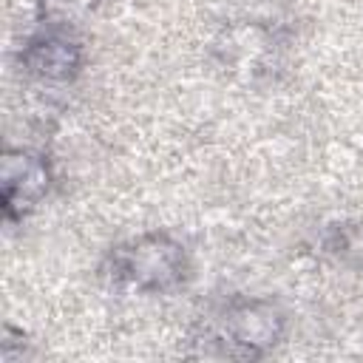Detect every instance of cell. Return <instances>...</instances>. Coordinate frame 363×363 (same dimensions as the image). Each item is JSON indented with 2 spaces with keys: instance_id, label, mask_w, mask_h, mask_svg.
Instances as JSON below:
<instances>
[{
  "instance_id": "7a4b0ae2",
  "label": "cell",
  "mask_w": 363,
  "mask_h": 363,
  "mask_svg": "<svg viewBox=\"0 0 363 363\" xmlns=\"http://www.w3.org/2000/svg\"><path fill=\"white\" fill-rule=\"evenodd\" d=\"M281 332H284V318L269 301H238L224 312L218 337L230 343L233 352L252 357L275 346Z\"/></svg>"
},
{
  "instance_id": "277c9868",
  "label": "cell",
  "mask_w": 363,
  "mask_h": 363,
  "mask_svg": "<svg viewBox=\"0 0 363 363\" xmlns=\"http://www.w3.org/2000/svg\"><path fill=\"white\" fill-rule=\"evenodd\" d=\"M26 65L45 79H68L79 68V48L68 37L45 34L28 45Z\"/></svg>"
},
{
  "instance_id": "3957f363",
  "label": "cell",
  "mask_w": 363,
  "mask_h": 363,
  "mask_svg": "<svg viewBox=\"0 0 363 363\" xmlns=\"http://www.w3.org/2000/svg\"><path fill=\"white\" fill-rule=\"evenodd\" d=\"M3 182H6V210L11 213L14 204L31 207L45 190H48V170L45 162L28 153H9L6 156V170H3Z\"/></svg>"
},
{
  "instance_id": "6da1fadb",
  "label": "cell",
  "mask_w": 363,
  "mask_h": 363,
  "mask_svg": "<svg viewBox=\"0 0 363 363\" xmlns=\"http://www.w3.org/2000/svg\"><path fill=\"white\" fill-rule=\"evenodd\" d=\"M113 275L133 289L164 292L184 281L187 255L173 238L153 233L113 252Z\"/></svg>"
}]
</instances>
